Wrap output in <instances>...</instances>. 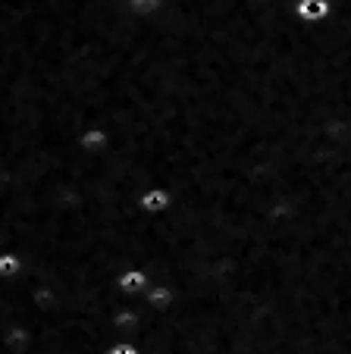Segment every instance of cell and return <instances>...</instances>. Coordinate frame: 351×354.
Instances as JSON below:
<instances>
[{
	"mask_svg": "<svg viewBox=\"0 0 351 354\" xmlns=\"http://www.w3.org/2000/svg\"><path fill=\"white\" fill-rule=\"evenodd\" d=\"M330 0H298L295 3V13L301 16L305 22H320V19H326L330 16Z\"/></svg>",
	"mask_w": 351,
	"mask_h": 354,
	"instance_id": "1",
	"label": "cell"
}]
</instances>
